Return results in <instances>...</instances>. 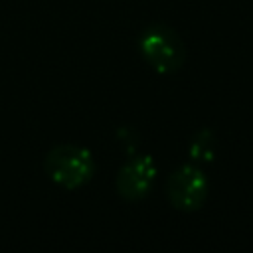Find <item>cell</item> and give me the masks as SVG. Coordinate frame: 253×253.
<instances>
[{
    "instance_id": "cell-1",
    "label": "cell",
    "mask_w": 253,
    "mask_h": 253,
    "mask_svg": "<svg viewBox=\"0 0 253 253\" xmlns=\"http://www.w3.org/2000/svg\"><path fill=\"white\" fill-rule=\"evenodd\" d=\"M43 170L53 184L65 190H77L93 178L95 160L79 144H57L45 154Z\"/></svg>"
},
{
    "instance_id": "cell-2",
    "label": "cell",
    "mask_w": 253,
    "mask_h": 253,
    "mask_svg": "<svg viewBox=\"0 0 253 253\" xmlns=\"http://www.w3.org/2000/svg\"><path fill=\"white\" fill-rule=\"evenodd\" d=\"M138 49L150 67L166 75L176 73L186 59L182 38L174 28L166 24L148 26L138 40Z\"/></svg>"
},
{
    "instance_id": "cell-3",
    "label": "cell",
    "mask_w": 253,
    "mask_h": 253,
    "mask_svg": "<svg viewBox=\"0 0 253 253\" xmlns=\"http://www.w3.org/2000/svg\"><path fill=\"white\" fill-rule=\"evenodd\" d=\"M210 194V182L200 166L184 164L176 168L166 182L168 202L180 211H196Z\"/></svg>"
},
{
    "instance_id": "cell-4",
    "label": "cell",
    "mask_w": 253,
    "mask_h": 253,
    "mask_svg": "<svg viewBox=\"0 0 253 253\" xmlns=\"http://www.w3.org/2000/svg\"><path fill=\"white\" fill-rule=\"evenodd\" d=\"M156 164L148 154H134L117 172V194L126 202H138L146 198L156 180Z\"/></svg>"
},
{
    "instance_id": "cell-5",
    "label": "cell",
    "mask_w": 253,
    "mask_h": 253,
    "mask_svg": "<svg viewBox=\"0 0 253 253\" xmlns=\"http://www.w3.org/2000/svg\"><path fill=\"white\" fill-rule=\"evenodd\" d=\"M213 154H215L213 134H211L208 128H204V130H200V132L194 136V140H192V144H190V156H192L194 160H204V162H208V160L213 158Z\"/></svg>"
}]
</instances>
